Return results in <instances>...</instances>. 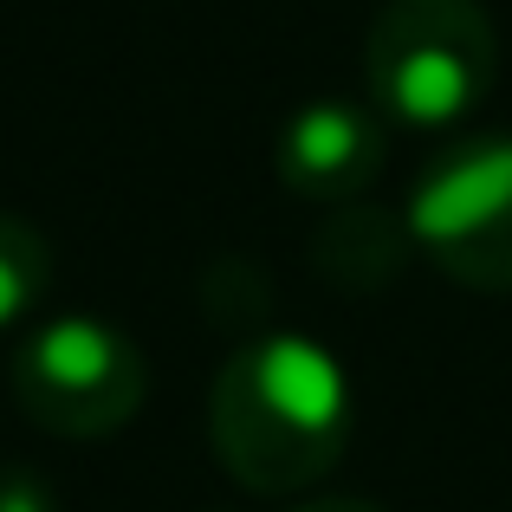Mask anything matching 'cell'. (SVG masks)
I'll return each mask as SVG.
<instances>
[{"instance_id": "cell-3", "label": "cell", "mask_w": 512, "mask_h": 512, "mask_svg": "<svg viewBox=\"0 0 512 512\" xmlns=\"http://www.w3.org/2000/svg\"><path fill=\"white\" fill-rule=\"evenodd\" d=\"M150 363L130 331L91 312L39 318L7 357V396L39 435L104 441L143 409Z\"/></svg>"}, {"instance_id": "cell-8", "label": "cell", "mask_w": 512, "mask_h": 512, "mask_svg": "<svg viewBox=\"0 0 512 512\" xmlns=\"http://www.w3.org/2000/svg\"><path fill=\"white\" fill-rule=\"evenodd\" d=\"M0 512H59V500L33 474H0Z\"/></svg>"}, {"instance_id": "cell-5", "label": "cell", "mask_w": 512, "mask_h": 512, "mask_svg": "<svg viewBox=\"0 0 512 512\" xmlns=\"http://www.w3.org/2000/svg\"><path fill=\"white\" fill-rule=\"evenodd\" d=\"M273 163H279V182L299 201H325V208L357 201L383 169V117L350 98L299 104L279 130Z\"/></svg>"}, {"instance_id": "cell-1", "label": "cell", "mask_w": 512, "mask_h": 512, "mask_svg": "<svg viewBox=\"0 0 512 512\" xmlns=\"http://www.w3.org/2000/svg\"><path fill=\"white\" fill-rule=\"evenodd\" d=\"M357 389L338 350L305 331H266L227 350L208 389V448L221 474L266 500L318 487L350 448Z\"/></svg>"}, {"instance_id": "cell-2", "label": "cell", "mask_w": 512, "mask_h": 512, "mask_svg": "<svg viewBox=\"0 0 512 512\" xmlns=\"http://www.w3.org/2000/svg\"><path fill=\"white\" fill-rule=\"evenodd\" d=\"M500 39L480 0H383L363 39L370 111L402 130H454L487 104Z\"/></svg>"}, {"instance_id": "cell-6", "label": "cell", "mask_w": 512, "mask_h": 512, "mask_svg": "<svg viewBox=\"0 0 512 512\" xmlns=\"http://www.w3.org/2000/svg\"><path fill=\"white\" fill-rule=\"evenodd\" d=\"M415 253L409 221L389 208H363V201H338L325 227L312 240V266L344 292H376L402 273V260Z\"/></svg>"}, {"instance_id": "cell-4", "label": "cell", "mask_w": 512, "mask_h": 512, "mask_svg": "<svg viewBox=\"0 0 512 512\" xmlns=\"http://www.w3.org/2000/svg\"><path fill=\"white\" fill-rule=\"evenodd\" d=\"M402 221L454 286L512 292V137H467L435 156Z\"/></svg>"}, {"instance_id": "cell-7", "label": "cell", "mask_w": 512, "mask_h": 512, "mask_svg": "<svg viewBox=\"0 0 512 512\" xmlns=\"http://www.w3.org/2000/svg\"><path fill=\"white\" fill-rule=\"evenodd\" d=\"M52 292V247L33 221L0 214V338L20 331Z\"/></svg>"}, {"instance_id": "cell-9", "label": "cell", "mask_w": 512, "mask_h": 512, "mask_svg": "<svg viewBox=\"0 0 512 512\" xmlns=\"http://www.w3.org/2000/svg\"><path fill=\"white\" fill-rule=\"evenodd\" d=\"M292 512H383L370 500H312V506H292Z\"/></svg>"}]
</instances>
